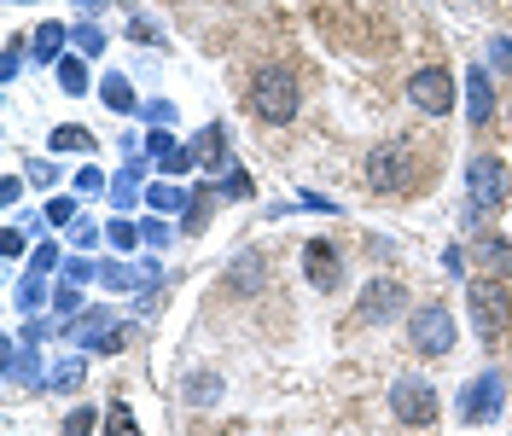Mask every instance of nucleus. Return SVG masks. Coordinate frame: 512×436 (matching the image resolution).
<instances>
[{
  "label": "nucleus",
  "mask_w": 512,
  "mask_h": 436,
  "mask_svg": "<svg viewBox=\"0 0 512 436\" xmlns=\"http://www.w3.org/2000/svg\"><path fill=\"white\" fill-rule=\"evenodd\" d=\"M251 111L262 117V123L286 128L291 117H297V76H291L286 64H262L251 82Z\"/></svg>",
  "instance_id": "f257e3e1"
},
{
  "label": "nucleus",
  "mask_w": 512,
  "mask_h": 436,
  "mask_svg": "<svg viewBox=\"0 0 512 436\" xmlns=\"http://www.w3.org/2000/svg\"><path fill=\"white\" fill-rule=\"evenodd\" d=\"M367 181L379 192H408L414 187V146L408 140H384L367 152Z\"/></svg>",
  "instance_id": "f03ea898"
},
{
  "label": "nucleus",
  "mask_w": 512,
  "mask_h": 436,
  "mask_svg": "<svg viewBox=\"0 0 512 436\" xmlns=\"http://www.w3.org/2000/svg\"><path fill=\"white\" fill-rule=\"evenodd\" d=\"M408 338H414V349L425 355V361H443L448 349H454V314L448 309H419L414 320H408Z\"/></svg>",
  "instance_id": "7ed1b4c3"
},
{
  "label": "nucleus",
  "mask_w": 512,
  "mask_h": 436,
  "mask_svg": "<svg viewBox=\"0 0 512 436\" xmlns=\"http://www.w3.org/2000/svg\"><path fill=\"white\" fill-rule=\"evenodd\" d=\"M472 320H478V338L495 343V332H501V320L512 314V297H507V280H472Z\"/></svg>",
  "instance_id": "20e7f679"
},
{
  "label": "nucleus",
  "mask_w": 512,
  "mask_h": 436,
  "mask_svg": "<svg viewBox=\"0 0 512 436\" xmlns=\"http://www.w3.org/2000/svg\"><path fill=\"white\" fill-rule=\"evenodd\" d=\"M390 413H396L402 425H419V431H425V425L437 419V390H431L425 378H396V384H390Z\"/></svg>",
  "instance_id": "39448f33"
},
{
  "label": "nucleus",
  "mask_w": 512,
  "mask_h": 436,
  "mask_svg": "<svg viewBox=\"0 0 512 436\" xmlns=\"http://www.w3.org/2000/svg\"><path fill=\"white\" fill-rule=\"evenodd\" d=\"M501 402H507V378L478 373L466 390H460V419H466V425H489V419L501 413Z\"/></svg>",
  "instance_id": "423d86ee"
},
{
  "label": "nucleus",
  "mask_w": 512,
  "mask_h": 436,
  "mask_svg": "<svg viewBox=\"0 0 512 436\" xmlns=\"http://www.w3.org/2000/svg\"><path fill=\"white\" fill-rule=\"evenodd\" d=\"M466 192H472V210H501L507 204V163L501 157H472Z\"/></svg>",
  "instance_id": "0eeeda50"
},
{
  "label": "nucleus",
  "mask_w": 512,
  "mask_h": 436,
  "mask_svg": "<svg viewBox=\"0 0 512 436\" xmlns=\"http://www.w3.org/2000/svg\"><path fill=\"white\" fill-rule=\"evenodd\" d=\"M355 314H361L367 326H384V320L408 314V285H402V280H367V285H361V303H355Z\"/></svg>",
  "instance_id": "6e6552de"
},
{
  "label": "nucleus",
  "mask_w": 512,
  "mask_h": 436,
  "mask_svg": "<svg viewBox=\"0 0 512 436\" xmlns=\"http://www.w3.org/2000/svg\"><path fill=\"white\" fill-rule=\"evenodd\" d=\"M408 99H414V111H425V117H448L454 111V76L448 70H414Z\"/></svg>",
  "instance_id": "1a4fd4ad"
},
{
  "label": "nucleus",
  "mask_w": 512,
  "mask_h": 436,
  "mask_svg": "<svg viewBox=\"0 0 512 436\" xmlns=\"http://www.w3.org/2000/svg\"><path fill=\"white\" fill-rule=\"evenodd\" d=\"M303 280L315 285V291H338L344 262H338V250L326 245V239H309V245H303Z\"/></svg>",
  "instance_id": "9d476101"
},
{
  "label": "nucleus",
  "mask_w": 512,
  "mask_h": 436,
  "mask_svg": "<svg viewBox=\"0 0 512 436\" xmlns=\"http://www.w3.org/2000/svg\"><path fill=\"white\" fill-rule=\"evenodd\" d=\"M117 326H123V314H117V309H88V314H76V320H70V343H82V349L94 355Z\"/></svg>",
  "instance_id": "9b49d317"
},
{
  "label": "nucleus",
  "mask_w": 512,
  "mask_h": 436,
  "mask_svg": "<svg viewBox=\"0 0 512 436\" xmlns=\"http://www.w3.org/2000/svg\"><path fill=\"white\" fill-rule=\"evenodd\" d=\"M466 123L472 128L495 123V82H489V70H466Z\"/></svg>",
  "instance_id": "f8f14e48"
},
{
  "label": "nucleus",
  "mask_w": 512,
  "mask_h": 436,
  "mask_svg": "<svg viewBox=\"0 0 512 436\" xmlns=\"http://www.w3.org/2000/svg\"><path fill=\"white\" fill-rule=\"evenodd\" d=\"M146 175H152V157H128V169L111 181V204H117V210H128V204L140 198V187H146Z\"/></svg>",
  "instance_id": "ddd939ff"
},
{
  "label": "nucleus",
  "mask_w": 512,
  "mask_h": 436,
  "mask_svg": "<svg viewBox=\"0 0 512 436\" xmlns=\"http://www.w3.org/2000/svg\"><path fill=\"white\" fill-rule=\"evenodd\" d=\"M64 24H41V30L30 35V59L35 64H59V53H64Z\"/></svg>",
  "instance_id": "4468645a"
},
{
  "label": "nucleus",
  "mask_w": 512,
  "mask_h": 436,
  "mask_svg": "<svg viewBox=\"0 0 512 436\" xmlns=\"http://www.w3.org/2000/svg\"><path fill=\"white\" fill-rule=\"evenodd\" d=\"M262 280H268V274H262V256H256V250H245V256L233 262V274H227L233 291H262Z\"/></svg>",
  "instance_id": "2eb2a0df"
},
{
  "label": "nucleus",
  "mask_w": 512,
  "mask_h": 436,
  "mask_svg": "<svg viewBox=\"0 0 512 436\" xmlns=\"http://www.w3.org/2000/svg\"><path fill=\"white\" fill-rule=\"evenodd\" d=\"M82 373H88V355H70V361H59V367L47 373V384H41V390H76V384H82Z\"/></svg>",
  "instance_id": "dca6fc26"
},
{
  "label": "nucleus",
  "mask_w": 512,
  "mask_h": 436,
  "mask_svg": "<svg viewBox=\"0 0 512 436\" xmlns=\"http://www.w3.org/2000/svg\"><path fill=\"white\" fill-rule=\"evenodd\" d=\"M187 152H192V163H210V169H222V128H204Z\"/></svg>",
  "instance_id": "f3484780"
},
{
  "label": "nucleus",
  "mask_w": 512,
  "mask_h": 436,
  "mask_svg": "<svg viewBox=\"0 0 512 436\" xmlns=\"http://www.w3.org/2000/svg\"><path fill=\"white\" fill-rule=\"evenodd\" d=\"M70 41H76V53H82V59H99V53H105V30H99V24H88V18L70 30Z\"/></svg>",
  "instance_id": "a211bd4d"
},
{
  "label": "nucleus",
  "mask_w": 512,
  "mask_h": 436,
  "mask_svg": "<svg viewBox=\"0 0 512 436\" xmlns=\"http://www.w3.org/2000/svg\"><path fill=\"white\" fill-rule=\"evenodd\" d=\"M99 99H105L111 111H134V88H128V76H105V82H99Z\"/></svg>",
  "instance_id": "6ab92c4d"
},
{
  "label": "nucleus",
  "mask_w": 512,
  "mask_h": 436,
  "mask_svg": "<svg viewBox=\"0 0 512 436\" xmlns=\"http://www.w3.org/2000/svg\"><path fill=\"white\" fill-rule=\"evenodd\" d=\"M53 152H94V134L76 128V123H64V128H53Z\"/></svg>",
  "instance_id": "aec40b11"
},
{
  "label": "nucleus",
  "mask_w": 512,
  "mask_h": 436,
  "mask_svg": "<svg viewBox=\"0 0 512 436\" xmlns=\"http://www.w3.org/2000/svg\"><path fill=\"white\" fill-rule=\"evenodd\" d=\"M59 88L64 94H88V59H59Z\"/></svg>",
  "instance_id": "412c9836"
},
{
  "label": "nucleus",
  "mask_w": 512,
  "mask_h": 436,
  "mask_svg": "<svg viewBox=\"0 0 512 436\" xmlns=\"http://www.w3.org/2000/svg\"><path fill=\"white\" fill-rule=\"evenodd\" d=\"M70 181H76V192H82V198H99V192H111V181H105V169H94V163H82V169H76Z\"/></svg>",
  "instance_id": "4be33fe9"
},
{
  "label": "nucleus",
  "mask_w": 512,
  "mask_h": 436,
  "mask_svg": "<svg viewBox=\"0 0 512 436\" xmlns=\"http://www.w3.org/2000/svg\"><path fill=\"white\" fill-rule=\"evenodd\" d=\"M41 303H47V274H30V280L18 285V309H24V314H35Z\"/></svg>",
  "instance_id": "5701e85b"
},
{
  "label": "nucleus",
  "mask_w": 512,
  "mask_h": 436,
  "mask_svg": "<svg viewBox=\"0 0 512 436\" xmlns=\"http://www.w3.org/2000/svg\"><path fill=\"white\" fill-rule=\"evenodd\" d=\"M146 198H152V210H187V204H192L187 192L175 187V181H163V187H152Z\"/></svg>",
  "instance_id": "b1692460"
},
{
  "label": "nucleus",
  "mask_w": 512,
  "mask_h": 436,
  "mask_svg": "<svg viewBox=\"0 0 512 436\" xmlns=\"http://www.w3.org/2000/svg\"><path fill=\"white\" fill-rule=\"evenodd\" d=\"M64 280H70V285H88V280H99V262L88 256V250H82V256H70V262H64Z\"/></svg>",
  "instance_id": "393cba45"
},
{
  "label": "nucleus",
  "mask_w": 512,
  "mask_h": 436,
  "mask_svg": "<svg viewBox=\"0 0 512 436\" xmlns=\"http://www.w3.org/2000/svg\"><path fill=\"white\" fill-rule=\"evenodd\" d=\"M175 152H181V146H175V134H169V128H152V134H146V157H158V163H169Z\"/></svg>",
  "instance_id": "a878e982"
},
{
  "label": "nucleus",
  "mask_w": 512,
  "mask_h": 436,
  "mask_svg": "<svg viewBox=\"0 0 512 436\" xmlns=\"http://www.w3.org/2000/svg\"><path fill=\"white\" fill-rule=\"evenodd\" d=\"M216 175H222V181H216V187H222L227 198H251V181H245V169H227V163H222V169H216Z\"/></svg>",
  "instance_id": "bb28decb"
},
{
  "label": "nucleus",
  "mask_w": 512,
  "mask_h": 436,
  "mask_svg": "<svg viewBox=\"0 0 512 436\" xmlns=\"http://www.w3.org/2000/svg\"><path fill=\"white\" fill-rule=\"evenodd\" d=\"M64 436H94V407H70L64 413Z\"/></svg>",
  "instance_id": "cd10ccee"
},
{
  "label": "nucleus",
  "mask_w": 512,
  "mask_h": 436,
  "mask_svg": "<svg viewBox=\"0 0 512 436\" xmlns=\"http://www.w3.org/2000/svg\"><path fill=\"white\" fill-rule=\"evenodd\" d=\"M483 262H489V268H501V274H512V245L489 239V245H483Z\"/></svg>",
  "instance_id": "c85d7f7f"
},
{
  "label": "nucleus",
  "mask_w": 512,
  "mask_h": 436,
  "mask_svg": "<svg viewBox=\"0 0 512 436\" xmlns=\"http://www.w3.org/2000/svg\"><path fill=\"white\" fill-rule=\"evenodd\" d=\"M134 233H140L134 221H111V227H105V239H111L117 250H134Z\"/></svg>",
  "instance_id": "c756f323"
},
{
  "label": "nucleus",
  "mask_w": 512,
  "mask_h": 436,
  "mask_svg": "<svg viewBox=\"0 0 512 436\" xmlns=\"http://www.w3.org/2000/svg\"><path fill=\"white\" fill-rule=\"evenodd\" d=\"M105 431H111V436H140V431H134V413H128V407H111Z\"/></svg>",
  "instance_id": "7c9ffc66"
},
{
  "label": "nucleus",
  "mask_w": 512,
  "mask_h": 436,
  "mask_svg": "<svg viewBox=\"0 0 512 436\" xmlns=\"http://www.w3.org/2000/svg\"><path fill=\"white\" fill-rule=\"evenodd\" d=\"M70 239H76V250H94L99 227H94V221H70Z\"/></svg>",
  "instance_id": "2f4dec72"
},
{
  "label": "nucleus",
  "mask_w": 512,
  "mask_h": 436,
  "mask_svg": "<svg viewBox=\"0 0 512 436\" xmlns=\"http://www.w3.org/2000/svg\"><path fill=\"white\" fill-rule=\"evenodd\" d=\"M128 35H134V41H146V47H158V41H163L158 24H146V18H128Z\"/></svg>",
  "instance_id": "473e14b6"
},
{
  "label": "nucleus",
  "mask_w": 512,
  "mask_h": 436,
  "mask_svg": "<svg viewBox=\"0 0 512 436\" xmlns=\"http://www.w3.org/2000/svg\"><path fill=\"white\" fill-rule=\"evenodd\" d=\"M30 268H35V274H47V268H59V245H35Z\"/></svg>",
  "instance_id": "72a5a7b5"
},
{
  "label": "nucleus",
  "mask_w": 512,
  "mask_h": 436,
  "mask_svg": "<svg viewBox=\"0 0 512 436\" xmlns=\"http://www.w3.org/2000/svg\"><path fill=\"white\" fill-rule=\"evenodd\" d=\"M47 221L70 227V221H76V204H70V198H53V204H47Z\"/></svg>",
  "instance_id": "f704fd0d"
},
{
  "label": "nucleus",
  "mask_w": 512,
  "mask_h": 436,
  "mask_svg": "<svg viewBox=\"0 0 512 436\" xmlns=\"http://www.w3.org/2000/svg\"><path fill=\"white\" fill-rule=\"evenodd\" d=\"M140 117H146V123H175V105H163V99H152V105H146V111H140Z\"/></svg>",
  "instance_id": "c9c22d12"
},
{
  "label": "nucleus",
  "mask_w": 512,
  "mask_h": 436,
  "mask_svg": "<svg viewBox=\"0 0 512 436\" xmlns=\"http://www.w3.org/2000/svg\"><path fill=\"white\" fill-rule=\"evenodd\" d=\"M489 59L501 64V70H512V41H507V35H495V41H489Z\"/></svg>",
  "instance_id": "e433bc0d"
},
{
  "label": "nucleus",
  "mask_w": 512,
  "mask_h": 436,
  "mask_svg": "<svg viewBox=\"0 0 512 436\" xmlns=\"http://www.w3.org/2000/svg\"><path fill=\"white\" fill-rule=\"evenodd\" d=\"M30 175H35V187H53V181H59V169H53L47 157H35V163H30Z\"/></svg>",
  "instance_id": "4c0bfd02"
},
{
  "label": "nucleus",
  "mask_w": 512,
  "mask_h": 436,
  "mask_svg": "<svg viewBox=\"0 0 512 436\" xmlns=\"http://www.w3.org/2000/svg\"><path fill=\"white\" fill-rule=\"evenodd\" d=\"M53 303H59V314H82V297H76V285H59V297H53Z\"/></svg>",
  "instance_id": "58836bf2"
},
{
  "label": "nucleus",
  "mask_w": 512,
  "mask_h": 436,
  "mask_svg": "<svg viewBox=\"0 0 512 436\" xmlns=\"http://www.w3.org/2000/svg\"><path fill=\"white\" fill-rule=\"evenodd\" d=\"M187 396H192V402H210V396H216V378H192Z\"/></svg>",
  "instance_id": "ea45409f"
},
{
  "label": "nucleus",
  "mask_w": 512,
  "mask_h": 436,
  "mask_svg": "<svg viewBox=\"0 0 512 436\" xmlns=\"http://www.w3.org/2000/svg\"><path fill=\"white\" fill-rule=\"evenodd\" d=\"M18 70H24V53H18V47H6V59H0V76H6V82H12V76H18Z\"/></svg>",
  "instance_id": "a19ab883"
},
{
  "label": "nucleus",
  "mask_w": 512,
  "mask_h": 436,
  "mask_svg": "<svg viewBox=\"0 0 512 436\" xmlns=\"http://www.w3.org/2000/svg\"><path fill=\"white\" fill-rule=\"evenodd\" d=\"M0 250H6V262H12V256H24V233H18V227H6V239H0Z\"/></svg>",
  "instance_id": "79ce46f5"
},
{
  "label": "nucleus",
  "mask_w": 512,
  "mask_h": 436,
  "mask_svg": "<svg viewBox=\"0 0 512 436\" xmlns=\"http://www.w3.org/2000/svg\"><path fill=\"white\" fill-rule=\"evenodd\" d=\"M187 169H192V152H187V146H181V152L163 163V175H187Z\"/></svg>",
  "instance_id": "37998d69"
},
{
  "label": "nucleus",
  "mask_w": 512,
  "mask_h": 436,
  "mask_svg": "<svg viewBox=\"0 0 512 436\" xmlns=\"http://www.w3.org/2000/svg\"><path fill=\"white\" fill-rule=\"evenodd\" d=\"M76 6H82V12H99V6H105V0H76Z\"/></svg>",
  "instance_id": "c03bdc74"
}]
</instances>
